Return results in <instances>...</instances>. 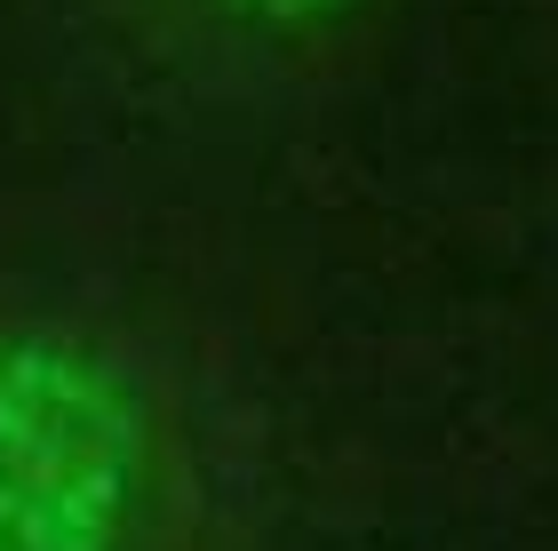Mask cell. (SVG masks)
<instances>
[{"label": "cell", "mask_w": 558, "mask_h": 551, "mask_svg": "<svg viewBox=\"0 0 558 551\" xmlns=\"http://www.w3.org/2000/svg\"><path fill=\"white\" fill-rule=\"evenodd\" d=\"M136 488V384L72 336L0 328V551H120Z\"/></svg>", "instance_id": "obj_1"}, {"label": "cell", "mask_w": 558, "mask_h": 551, "mask_svg": "<svg viewBox=\"0 0 558 551\" xmlns=\"http://www.w3.org/2000/svg\"><path fill=\"white\" fill-rule=\"evenodd\" d=\"M223 9H240V16H256V24H312L327 9H343V0H223Z\"/></svg>", "instance_id": "obj_2"}]
</instances>
